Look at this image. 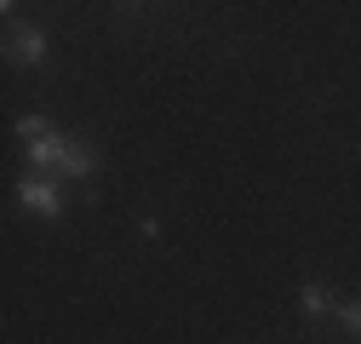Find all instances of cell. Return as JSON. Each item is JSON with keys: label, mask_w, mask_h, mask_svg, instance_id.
I'll use <instances>...</instances> for the list:
<instances>
[{"label": "cell", "mask_w": 361, "mask_h": 344, "mask_svg": "<svg viewBox=\"0 0 361 344\" xmlns=\"http://www.w3.org/2000/svg\"><path fill=\"white\" fill-rule=\"evenodd\" d=\"M98 166H104V149H98V144L69 138V144H63V161H58V172H52V178H58V184H63V178H80V184H86Z\"/></svg>", "instance_id": "cell-3"}, {"label": "cell", "mask_w": 361, "mask_h": 344, "mask_svg": "<svg viewBox=\"0 0 361 344\" xmlns=\"http://www.w3.org/2000/svg\"><path fill=\"white\" fill-rule=\"evenodd\" d=\"M333 321H338L350 338H361V298H344V305L333 310Z\"/></svg>", "instance_id": "cell-7"}, {"label": "cell", "mask_w": 361, "mask_h": 344, "mask_svg": "<svg viewBox=\"0 0 361 344\" xmlns=\"http://www.w3.org/2000/svg\"><path fill=\"white\" fill-rule=\"evenodd\" d=\"M52 133H58V126H52L47 115H18V121H12V138H18L23 149H29V144H40V138H52Z\"/></svg>", "instance_id": "cell-6"}, {"label": "cell", "mask_w": 361, "mask_h": 344, "mask_svg": "<svg viewBox=\"0 0 361 344\" xmlns=\"http://www.w3.org/2000/svg\"><path fill=\"white\" fill-rule=\"evenodd\" d=\"M298 310H304V321H333L338 305H333V293H327L322 281H304V287H298Z\"/></svg>", "instance_id": "cell-5"}, {"label": "cell", "mask_w": 361, "mask_h": 344, "mask_svg": "<svg viewBox=\"0 0 361 344\" xmlns=\"http://www.w3.org/2000/svg\"><path fill=\"white\" fill-rule=\"evenodd\" d=\"M18 207L23 212H35V219H63V184L58 178H47V172H23L18 178Z\"/></svg>", "instance_id": "cell-2"}, {"label": "cell", "mask_w": 361, "mask_h": 344, "mask_svg": "<svg viewBox=\"0 0 361 344\" xmlns=\"http://www.w3.org/2000/svg\"><path fill=\"white\" fill-rule=\"evenodd\" d=\"M63 133H52V138H40V144H29L23 149V161H29V172H47V178H52V172H58V161H63Z\"/></svg>", "instance_id": "cell-4"}, {"label": "cell", "mask_w": 361, "mask_h": 344, "mask_svg": "<svg viewBox=\"0 0 361 344\" xmlns=\"http://www.w3.org/2000/svg\"><path fill=\"white\" fill-rule=\"evenodd\" d=\"M6 58L18 63V69H47V52H52V40H47V29L40 23H29V18H18V6L6 0Z\"/></svg>", "instance_id": "cell-1"}]
</instances>
